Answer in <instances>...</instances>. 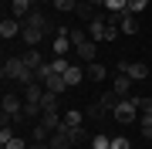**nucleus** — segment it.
Listing matches in <instances>:
<instances>
[{"label": "nucleus", "instance_id": "1", "mask_svg": "<svg viewBox=\"0 0 152 149\" xmlns=\"http://www.w3.org/2000/svg\"><path fill=\"white\" fill-rule=\"evenodd\" d=\"M4 78H14V81H20V85H31L34 71L24 65V58H4Z\"/></svg>", "mask_w": 152, "mask_h": 149}, {"label": "nucleus", "instance_id": "2", "mask_svg": "<svg viewBox=\"0 0 152 149\" xmlns=\"http://www.w3.org/2000/svg\"><path fill=\"white\" fill-rule=\"evenodd\" d=\"M115 122H122V126H129V122H135L139 119V98L132 95V98H122L118 105H115Z\"/></svg>", "mask_w": 152, "mask_h": 149}, {"label": "nucleus", "instance_id": "3", "mask_svg": "<svg viewBox=\"0 0 152 149\" xmlns=\"http://www.w3.org/2000/svg\"><path fill=\"white\" fill-rule=\"evenodd\" d=\"M0 105H4V119H10V122H20V115H24V98H20V95H14V92H4Z\"/></svg>", "mask_w": 152, "mask_h": 149}, {"label": "nucleus", "instance_id": "4", "mask_svg": "<svg viewBox=\"0 0 152 149\" xmlns=\"http://www.w3.org/2000/svg\"><path fill=\"white\" fill-rule=\"evenodd\" d=\"M41 37H44V31L37 27V24H31V21H20V41L27 48H37L41 44Z\"/></svg>", "mask_w": 152, "mask_h": 149}, {"label": "nucleus", "instance_id": "5", "mask_svg": "<svg viewBox=\"0 0 152 149\" xmlns=\"http://www.w3.org/2000/svg\"><path fill=\"white\" fill-rule=\"evenodd\" d=\"M68 34H71V27H61V31L54 34V44H51V48H54V54H58V58H68V51H75V44H71Z\"/></svg>", "mask_w": 152, "mask_h": 149}, {"label": "nucleus", "instance_id": "6", "mask_svg": "<svg viewBox=\"0 0 152 149\" xmlns=\"http://www.w3.org/2000/svg\"><path fill=\"white\" fill-rule=\"evenodd\" d=\"M48 146L51 149H71L75 142H71V136H68V129L61 126V129H54V132H51V139H48Z\"/></svg>", "mask_w": 152, "mask_h": 149}, {"label": "nucleus", "instance_id": "7", "mask_svg": "<svg viewBox=\"0 0 152 149\" xmlns=\"http://www.w3.org/2000/svg\"><path fill=\"white\" fill-rule=\"evenodd\" d=\"M85 78H88V75H85V65H81V61H78V65H71L68 71H64V81H68V88H75V85H81Z\"/></svg>", "mask_w": 152, "mask_h": 149}, {"label": "nucleus", "instance_id": "8", "mask_svg": "<svg viewBox=\"0 0 152 149\" xmlns=\"http://www.w3.org/2000/svg\"><path fill=\"white\" fill-rule=\"evenodd\" d=\"M105 31H108V24H105V17L98 14L95 21H88V34H91V41L98 44V41H105Z\"/></svg>", "mask_w": 152, "mask_h": 149}, {"label": "nucleus", "instance_id": "9", "mask_svg": "<svg viewBox=\"0 0 152 149\" xmlns=\"http://www.w3.org/2000/svg\"><path fill=\"white\" fill-rule=\"evenodd\" d=\"M115 21H118L122 34H139V17H135V14H129V10H125V14L115 17Z\"/></svg>", "mask_w": 152, "mask_h": 149}, {"label": "nucleus", "instance_id": "10", "mask_svg": "<svg viewBox=\"0 0 152 149\" xmlns=\"http://www.w3.org/2000/svg\"><path fill=\"white\" fill-rule=\"evenodd\" d=\"M41 122H44V126L51 129V132H54V129H61V126H64V115H61L58 109H44V115H41Z\"/></svg>", "mask_w": 152, "mask_h": 149}, {"label": "nucleus", "instance_id": "11", "mask_svg": "<svg viewBox=\"0 0 152 149\" xmlns=\"http://www.w3.org/2000/svg\"><path fill=\"white\" fill-rule=\"evenodd\" d=\"M0 37L4 41H10V37H20V21H0Z\"/></svg>", "mask_w": 152, "mask_h": 149}, {"label": "nucleus", "instance_id": "12", "mask_svg": "<svg viewBox=\"0 0 152 149\" xmlns=\"http://www.w3.org/2000/svg\"><path fill=\"white\" fill-rule=\"evenodd\" d=\"M85 75H88V81H105V78H108V68H105L102 61H91V65L85 68Z\"/></svg>", "mask_w": 152, "mask_h": 149}, {"label": "nucleus", "instance_id": "13", "mask_svg": "<svg viewBox=\"0 0 152 149\" xmlns=\"http://www.w3.org/2000/svg\"><path fill=\"white\" fill-rule=\"evenodd\" d=\"M125 75H129L132 81H145V78H149V65H145V61H132Z\"/></svg>", "mask_w": 152, "mask_h": 149}, {"label": "nucleus", "instance_id": "14", "mask_svg": "<svg viewBox=\"0 0 152 149\" xmlns=\"http://www.w3.org/2000/svg\"><path fill=\"white\" fill-rule=\"evenodd\" d=\"M31 10H34V0H10V14L17 17V21H24Z\"/></svg>", "mask_w": 152, "mask_h": 149}, {"label": "nucleus", "instance_id": "15", "mask_svg": "<svg viewBox=\"0 0 152 149\" xmlns=\"http://www.w3.org/2000/svg\"><path fill=\"white\" fill-rule=\"evenodd\" d=\"M129 88H132V78L129 75H115V95H118V98H132V95H129Z\"/></svg>", "mask_w": 152, "mask_h": 149}, {"label": "nucleus", "instance_id": "16", "mask_svg": "<svg viewBox=\"0 0 152 149\" xmlns=\"http://www.w3.org/2000/svg\"><path fill=\"white\" fill-rule=\"evenodd\" d=\"M81 126H85V112H81V109L64 112V129H81Z\"/></svg>", "mask_w": 152, "mask_h": 149}, {"label": "nucleus", "instance_id": "17", "mask_svg": "<svg viewBox=\"0 0 152 149\" xmlns=\"http://www.w3.org/2000/svg\"><path fill=\"white\" fill-rule=\"evenodd\" d=\"M95 41H88V44H81V48H75V54H78V61H81V65H91L95 61Z\"/></svg>", "mask_w": 152, "mask_h": 149}, {"label": "nucleus", "instance_id": "18", "mask_svg": "<svg viewBox=\"0 0 152 149\" xmlns=\"http://www.w3.org/2000/svg\"><path fill=\"white\" fill-rule=\"evenodd\" d=\"M48 139H51V129L44 122H34L31 126V142H48Z\"/></svg>", "mask_w": 152, "mask_h": 149}, {"label": "nucleus", "instance_id": "19", "mask_svg": "<svg viewBox=\"0 0 152 149\" xmlns=\"http://www.w3.org/2000/svg\"><path fill=\"white\" fill-rule=\"evenodd\" d=\"M41 98H44V85H37V81L24 85V102H41Z\"/></svg>", "mask_w": 152, "mask_h": 149}, {"label": "nucleus", "instance_id": "20", "mask_svg": "<svg viewBox=\"0 0 152 149\" xmlns=\"http://www.w3.org/2000/svg\"><path fill=\"white\" fill-rule=\"evenodd\" d=\"M44 88H48V92H54V95H61V92L68 88V81H64V75H51L48 81H44Z\"/></svg>", "mask_w": 152, "mask_h": 149}, {"label": "nucleus", "instance_id": "21", "mask_svg": "<svg viewBox=\"0 0 152 149\" xmlns=\"http://www.w3.org/2000/svg\"><path fill=\"white\" fill-rule=\"evenodd\" d=\"M20 58H24V65H27L31 71H34V68H41V65H44V61H41V51H37V48H27V51H24Z\"/></svg>", "mask_w": 152, "mask_h": 149}, {"label": "nucleus", "instance_id": "22", "mask_svg": "<svg viewBox=\"0 0 152 149\" xmlns=\"http://www.w3.org/2000/svg\"><path fill=\"white\" fill-rule=\"evenodd\" d=\"M51 75H54V68H51V61H44L41 68H34V81H37V85H44V81H48Z\"/></svg>", "mask_w": 152, "mask_h": 149}, {"label": "nucleus", "instance_id": "23", "mask_svg": "<svg viewBox=\"0 0 152 149\" xmlns=\"http://www.w3.org/2000/svg\"><path fill=\"white\" fill-rule=\"evenodd\" d=\"M78 17H81V21H95L98 17V7H91V4H81V0H78V10H75Z\"/></svg>", "mask_w": 152, "mask_h": 149}, {"label": "nucleus", "instance_id": "24", "mask_svg": "<svg viewBox=\"0 0 152 149\" xmlns=\"http://www.w3.org/2000/svg\"><path fill=\"white\" fill-rule=\"evenodd\" d=\"M118 102H122V98H118L115 92H105L102 98H98V105H102V109H108V112H115V105H118Z\"/></svg>", "mask_w": 152, "mask_h": 149}, {"label": "nucleus", "instance_id": "25", "mask_svg": "<svg viewBox=\"0 0 152 149\" xmlns=\"http://www.w3.org/2000/svg\"><path fill=\"white\" fill-rule=\"evenodd\" d=\"M105 10H112L115 17H118V14L129 10V0H105Z\"/></svg>", "mask_w": 152, "mask_h": 149}, {"label": "nucleus", "instance_id": "26", "mask_svg": "<svg viewBox=\"0 0 152 149\" xmlns=\"http://www.w3.org/2000/svg\"><path fill=\"white\" fill-rule=\"evenodd\" d=\"M139 132H142V139H152V115H149V112H142V122H139Z\"/></svg>", "mask_w": 152, "mask_h": 149}, {"label": "nucleus", "instance_id": "27", "mask_svg": "<svg viewBox=\"0 0 152 149\" xmlns=\"http://www.w3.org/2000/svg\"><path fill=\"white\" fill-rule=\"evenodd\" d=\"M91 149H112V136H105V132L91 136Z\"/></svg>", "mask_w": 152, "mask_h": 149}, {"label": "nucleus", "instance_id": "28", "mask_svg": "<svg viewBox=\"0 0 152 149\" xmlns=\"http://www.w3.org/2000/svg\"><path fill=\"white\" fill-rule=\"evenodd\" d=\"M68 37H71V44H75V48H81V44H88V34H85L81 27H71V34H68Z\"/></svg>", "mask_w": 152, "mask_h": 149}, {"label": "nucleus", "instance_id": "29", "mask_svg": "<svg viewBox=\"0 0 152 149\" xmlns=\"http://www.w3.org/2000/svg\"><path fill=\"white\" fill-rule=\"evenodd\" d=\"M54 10L58 14H71V10H78V0H54Z\"/></svg>", "mask_w": 152, "mask_h": 149}, {"label": "nucleus", "instance_id": "30", "mask_svg": "<svg viewBox=\"0 0 152 149\" xmlns=\"http://www.w3.org/2000/svg\"><path fill=\"white\" fill-rule=\"evenodd\" d=\"M41 105H44V109H58V105H61V95H54V92H48V88H44Z\"/></svg>", "mask_w": 152, "mask_h": 149}, {"label": "nucleus", "instance_id": "31", "mask_svg": "<svg viewBox=\"0 0 152 149\" xmlns=\"http://www.w3.org/2000/svg\"><path fill=\"white\" fill-rule=\"evenodd\" d=\"M85 115L98 122V119H105V115H108V109H102V105H98V102H95V105H88V112H85Z\"/></svg>", "mask_w": 152, "mask_h": 149}, {"label": "nucleus", "instance_id": "32", "mask_svg": "<svg viewBox=\"0 0 152 149\" xmlns=\"http://www.w3.org/2000/svg\"><path fill=\"white\" fill-rule=\"evenodd\" d=\"M68 136H71L75 146H85V142H88V132H85V129H68Z\"/></svg>", "mask_w": 152, "mask_h": 149}, {"label": "nucleus", "instance_id": "33", "mask_svg": "<svg viewBox=\"0 0 152 149\" xmlns=\"http://www.w3.org/2000/svg\"><path fill=\"white\" fill-rule=\"evenodd\" d=\"M51 68H54V75H64L68 68H71V61H68V58H58V54H54V61H51Z\"/></svg>", "mask_w": 152, "mask_h": 149}, {"label": "nucleus", "instance_id": "34", "mask_svg": "<svg viewBox=\"0 0 152 149\" xmlns=\"http://www.w3.org/2000/svg\"><path fill=\"white\" fill-rule=\"evenodd\" d=\"M149 4H152V0H129V14H135V17H139Z\"/></svg>", "mask_w": 152, "mask_h": 149}, {"label": "nucleus", "instance_id": "35", "mask_svg": "<svg viewBox=\"0 0 152 149\" xmlns=\"http://www.w3.org/2000/svg\"><path fill=\"white\" fill-rule=\"evenodd\" d=\"M4 149H31V142H27V139H20V136H14L10 142H4Z\"/></svg>", "mask_w": 152, "mask_h": 149}, {"label": "nucleus", "instance_id": "36", "mask_svg": "<svg viewBox=\"0 0 152 149\" xmlns=\"http://www.w3.org/2000/svg\"><path fill=\"white\" fill-rule=\"evenodd\" d=\"M112 149H132V142H129L125 136H115V139H112Z\"/></svg>", "mask_w": 152, "mask_h": 149}, {"label": "nucleus", "instance_id": "37", "mask_svg": "<svg viewBox=\"0 0 152 149\" xmlns=\"http://www.w3.org/2000/svg\"><path fill=\"white\" fill-rule=\"evenodd\" d=\"M118 34H122V27H118V24H108V31H105V41H115Z\"/></svg>", "mask_w": 152, "mask_h": 149}, {"label": "nucleus", "instance_id": "38", "mask_svg": "<svg viewBox=\"0 0 152 149\" xmlns=\"http://www.w3.org/2000/svg\"><path fill=\"white\" fill-rule=\"evenodd\" d=\"M139 109H142V112H149V115H152V98H139Z\"/></svg>", "mask_w": 152, "mask_h": 149}, {"label": "nucleus", "instance_id": "39", "mask_svg": "<svg viewBox=\"0 0 152 149\" xmlns=\"http://www.w3.org/2000/svg\"><path fill=\"white\" fill-rule=\"evenodd\" d=\"M81 4H91V7H105V0H81Z\"/></svg>", "mask_w": 152, "mask_h": 149}, {"label": "nucleus", "instance_id": "40", "mask_svg": "<svg viewBox=\"0 0 152 149\" xmlns=\"http://www.w3.org/2000/svg\"><path fill=\"white\" fill-rule=\"evenodd\" d=\"M31 149H51L48 142H31Z\"/></svg>", "mask_w": 152, "mask_h": 149}]
</instances>
